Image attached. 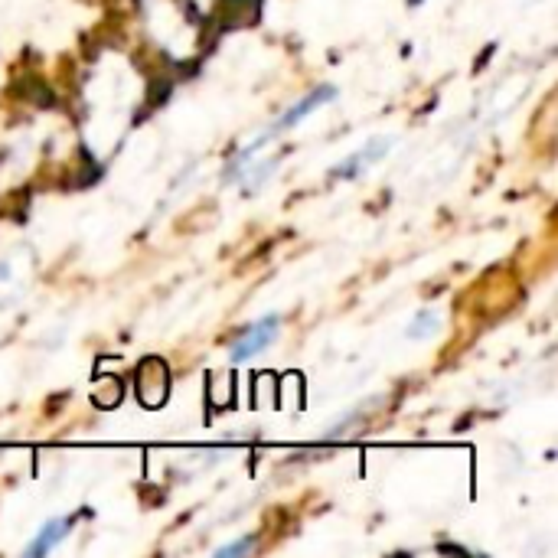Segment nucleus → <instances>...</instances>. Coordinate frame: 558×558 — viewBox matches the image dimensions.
I'll return each instance as SVG.
<instances>
[{
	"label": "nucleus",
	"instance_id": "nucleus-6",
	"mask_svg": "<svg viewBox=\"0 0 558 558\" xmlns=\"http://www.w3.org/2000/svg\"><path fill=\"white\" fill-rule=\"evenodd\" d=\"M255 549V536L248 539H235L229 545H222V549H216V558H235V555H248Z\"/></svg>",
	"mask_w": 558,
	"mask_h": 558
},
{
	"label": "nucleus",
	"instance_id": "nucleus-5",
	"mask_svg": "<svg viewBox=\"0 0 558 558\" xmlns=\"http://www.w3.org/2000/svg\"><path fill=\"white\" fill-rule=\"evenodd\" d=\"M438 330V317H434V310H421V314L415 317V324L408 327V340H425L431 337V333Z\"/></svg>",
	"mask_w": 558,
	"mask_h": 558
},
{
	"label": "nucleus",
	"instance_id": "nucleus-1",
	"mask_svg": "<svg viewBox=\"0 0 558 558\" xmlns=\"http://www.w3.org/2000/svg\"><path fill=\"white\" fill-rule=\"evenodd\" d=\"M278 330H281V317L278 314L262 317L258 324L245 327L242 337L229 346V359H232V363H245V359H252L255 353H262L265 346L278 337Z\"/></svg>",
	"mask_w": 558,
	"mask_h": 558
},
{
	"label": "nucleus",
	"instance_id": "nucleus-7",
	"mask_svg": "<svg viewBox=\"0 0 558 558\" xmlns=\"http://www.w3.org/2000/svg\"><path fill=\"white\" fill-rule=\"evenodd\" d=\"M408 4H412V7H418V4H421V0H408Z\"/></svg>",
	"mask_w": 558,
	"mask_h": 558
},
{
	"label": "nucleus",
	"instance_id": "nucleus-4",
	"mask_svg": "<svg viewBox=\"0 0 558 558\" xmlns=\"http://www.w3.org/2000/svg\"><path fill=\"white\" fill-rule=\"evenodd\" d=\"M69 529H72V519H69V516H56V519H49V523L33 536V542L27 545V549H23V555H27V558H43L46 552H53V549H56V542L66 539V532H69Z\"/></svg>",
	"mask_w": 558,
	"mask_h": 558
},
{
	"label": "nucleus",
	"instance_id": "nucleus-2",
	"mask_svg": "<svg viewBox=\"0 0 558 558\" xmlns=\"http://www.w3.org/2000/svg\"><path fill=\"white\" fill-rule=\"evenodd\" d=\"M167 392H170L167 366L160 363V359H147V363L141 366V372H138V395L144 399V405H151V408L164 405Z\"/></svg>",
	"mask_w": 558,
	"mask_h": 558
},
{
	"label": "nucleus",
	"instance_id": "nucleus-3",
	"mask_svg": "<svg viewBox=\"0 0 558 558\" xmlns=\"http://www.w3.org/2000/svg\"><path fill=\"white\" fill-rule=\"evenodd\" d=\"M392 151V138H379V141H369L363 151H356L353 157H346L343 164L333 170V177H359V173L366 170V164H376Z\"/></svg>",
	"mask_w": 558,
	"mask_h": 558
}]
</instances>
